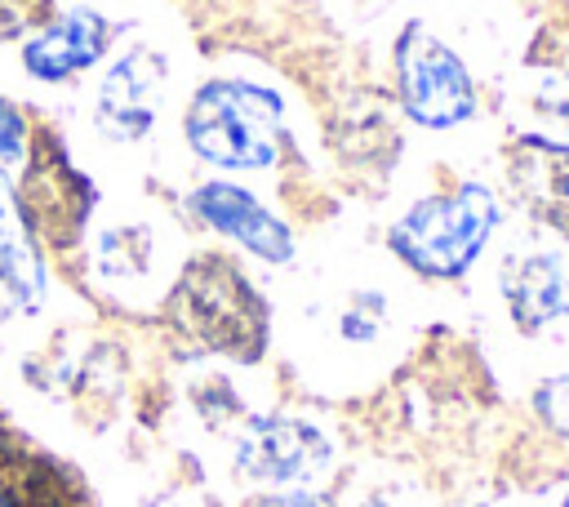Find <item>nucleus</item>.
I'll list each match as a JSON object with an SVG mask.
<instances>
[{
    "instance_id": "obj_1",
    "label": "nucleus",
    "mask_w": 569,
    "mask_h": 507,
    "mask_svg": "<svg viewBox=\"0 0 569 507\" xmlns=\"http://www.w3.org/2000/svg\"><path fill=\"white\" fill-rule=\"evenodd\" d=\"M169 320L204 351L231 360H258L267 347V307L249 276L222 254H196L178 271L169 289Z\"/></svg>"
},
{
    "instance_id": "obj_5",
    "label": "nucleus",
    "mask_w": 569,
    "mask_h": 507,
    "mask_svg": "<svg viewBox=\"0 0 569 507\" xmlns=\"http://www.w3.org/2000/svg\"><path fill=\"white\" fill-rule=\"evenodd\" d=\"M396 93L405 116L422 129H453L476 116V84L462 58L418 22L396 40Z\"/></svg>"
},
{
    "instance_id": "obj_9",
    "label": "nucleus",
    "mask_w": 569,
    "mask_h": 507,
    "mask_svg": "<svg viewBox=\"0 0 569 507\" xmlns=\"http://www.w3.org/2000/svg\"><path fill=\"white\" fill-rule=\"evenodd\" d=\"M0 507H93L84 480L0 418Z\"/></svg>"
},
{
    "instance_id": "obj_16",
    "label": "nucleus",
    "mask_w": 569,
    "mask_h": 507,
    "mask_svg": "<svg viewBox=\"0 0 569 507\" xmlns=\"http://www.w3.org/2000/svg\"><path fill=\"white\" fill-rule=\"evenodd\" d=\"M53 18V0H0V44L27 40Z\"/></svg>"
},
{
    "instance_id": "obj_8",
    "label": "nucleus",
    "mask_w": 569,
    "mask_h": 507,
    "mask_svg": "<svg viewBox=\"0 0 569 507\" xmlns=\"http://www.w3.org/2000/svg\"><path fill=\"white\" fill-rule=\"evenodd\" d=\"M187 209L204 227H213L218 236H231L236 245H244L262 262H289L293 258V231H289V222L276 218L253 191H244L236 182H222V178L200 182L187 196Z\"/></svg>"
},
{
    "instance_id": "obj_3",
    "label": "nucleus",
    "mask_w": 569,
    "mask_h": 507,
    "mask_svg": "<svg viewBox=\"0 0 569 507\" xmlns=\"http://www.w3.org/2000/svg\"><path fill=\"white\" fill-rule=\"evenodd\" d=\"M498 218H502V209H498L493 191L480 182H462L453 191H440V196L409 205L391 222L387 240L413 271L436 276V280H453L485 254Z\"/></svg>"
},
{
    "instance_id": "obj_20",
    "label": "nucleus",
    "mask_w": 569,
    "mask_h": 507,
    "mask_svg": "<svg viewBox=\"0 0 569 507\" xmlns=\"http://www.w3.org/2000/svg\"><path fill=\"white\" fill-rule=\"evenodd\" d=\"M18 222V205H13V178L0 169V231Z\"/></svg>"
},
{
    "instance_id": "obj_4",
    "label": "nucleus",
    "mask_w": 569,
    "mask_h": 507,
    "mask_svg": "<svg viewBox=\"0 0 569 507\" xmlns=\"http://www.w3.org/2000/svg\"><path fill=\"white\" fill-rule=\"evenodd\" d=\"M93 200H98L93 182L71 165L58 133H36L31 151L18 169V182H13V205H18V218L31 231V240L49 245V249L80 245Z\"/></svg>"
},
{
    "instance_id": "obj_21",
    "label": "nucleus",
    "mask_w": 569,
    "mask_h": 507,
    "mask_svg": "<svg viewBox=\"0 0 569 507\" xmlns=\"http://www.w3.org/2000/svg\"><path fill=\"white\" fill-rule=\"evenodd\" d=\"M565 507H569V498H565Z\"/></svg>"
},
{
    "instance_id": "obj_17",
    "label": "nucleus",
    "mask_w": 569,
    "mask_h": 507,
    "mask_svg": "<svg viewBox=\"0 0 569 507\" xmlns=\"http://www.w3.org/2000/svg\"><path fill=\"white\" fill-rule=\"evenodd\" d=\"M533 409H538L556 431H569V374L547 378V382L533 391Z\"/></svg>"
},
{
    "instance_id": "obj_19",
    "label": "nucleus",
    "mask_w": 569,
    "mask_h": 507,
    "mask_svg": "<svg viewBox=\"0 0 569 507\" xmlns=\"http://www.w3.org/2000/svg\"><path fill=\"white\" fill-rule=\"evenodd\" d=\"M249 507H333V503L320 498V494H307V489H289V494H267V498H258Z\"/></svg>"
},
{
    "instance_id": "obj_12",
    "label": "nucleus",
    "mask_w": 569,
    "mask_h": 507,
    "mask_svg": "<svg viewBox=\"0 0 569 507\" xmlns=\"http://www.w3.org/2000/svg\"><path fill=\"white\" fill-rule=\"evenodd\" d=\"M516 182L525 187L529 205L569 240V147L547 138H525Z\"/></svg>"
},
{
    "instance_id": "obj_14",
    "label": "nucleus",
    "mask_w": 569,
    "mask_h": 507,
    "mask_svg": "<svg viewBox=\"0 0 569 507\" xmlns=\"http://www.w3.org/2000/svg\"><path fill=\"white\" fill-rule=\"evenodd\" d=\"M387 329V298L378 289H356L338 316V334L347 342H373Z\"/></svg>"
},
{
    "instance_id": "obj_18",
    "label": "nucleus",
    "mask_w": 569,
    "mask_h": 507,
    "mask_svg": "<svg viewBox=\"0 0 569 507\" xmlns=\"http://www.w3.org/2000/svg\"><path fill=\"white\" fill-rule=\"evenodd\" d=\"M538 107L551 111L560 125H569V71H565V76H551V80L538 89Z\"/></svg>"
},
{
    "instance_id": "obj_6",
    "label": "nucleus",
    "mask_w": 569,
    "mask_h": 507,
    "mask_svg": "<svg viewBox=\"0 0 569 507\" xmlns=\"http://www.w3.org/2000/svg\"><path fill=\"white\" fill-rule=\"evenodd\" d=\"M333 445L302 418H249L236 440V471L253 485H311L329 471Z\"/></svg>"
},
{
    "instance_id": "obj_15",
    "label": "nucleus",
    "mask_w": 569,
    "mask_h": 507,
    "mask_svg": "<svg viewBox=\"0 0 569 507\" xmlns=\"http://www.w3.org/2000/svg\"><path fill=\"white\" fill-rule=\"evenodd\" d=\"M27 151H31L27 116L9 98H0V169L13 178V169H22V160H27Z\"/></svg>"
},
{
    "instance_id": "obj_10",
    "label": "nucleus",
    "mask_w": 569,
    "mask_h": 507,
    "mask_svg": "<svg viewBox=\"0 0 569 507\" xmlns=\"http://www.w3.org/2000/svg\"><path fill=\"white\" fill-rule=\"evenodd\" d=\"M116 27L98 13V9H67V13H53L40 31H31L22 40V67L31 80H44V84H62L80 71H89L107 44H111Z\"/></svg>"
},
{
    "instance_id": "obj_7",
    "label": "nucleus",
    "mask_w": 569,
    "mask_h": 507,
    "mask_svg": "<svg viewBox=\"0 0 569 507\" xmlns=\"http://www.w3.org/2000/svg\"><path fill=\"white\" fill-rule=\"evenodd\" d=\"M160 93H164V58L147 44H133L107 67L93 102V125L116 142H138L151 133L160 116Z\"/></svg>"
},
{
    "instance_id": "obj_2",
    "label": "nucleus",
    "mask_w": 569,
    "mask_h": 507,
    "mask_svg": "<svg viewBox=\"0 0 569 507\" xmlns=\"http://www.w3.org/2000/svg\"><path fill=\"white\" fill-rule=\"evenodd\" d=\"M187 142L218 169H271L284 138V102L249 80H209L182 116Z\"/></svg>"
},
{
    "instance_id": "obj_13",
    "label": "nucleus",
    "mask_w": 569,
    "mask_h": 507,
    "mask_svg": "<svg viewBox=\"0 0 569 507\" xmlns=\"http://www.w3.org/2000/svg\"><path fill=\"white\" fill-rule=\"evenodd\" d=\"M93 267L111 285H138V280H147L151 267H156V236H151V227L124 222V227L102 231L98 236V249H93Z\"/></svg>"
},
{
    "instance_id": "obj_11",
    "label": "nucleus",
    "mask_w": 569,
    "mask_h": 507,
    "mask_svg": "<svg viewBox=\"0 0 569 507\" xmlns=\"http://www.w3.org/2000/svg\"><path fill=\"white\" fill-rule=\"evenodd\" d=\"M502 302L525 334H542L569 320V262L556 249L516 254L502 267Z\"/></svg>"
}]
</instances>
